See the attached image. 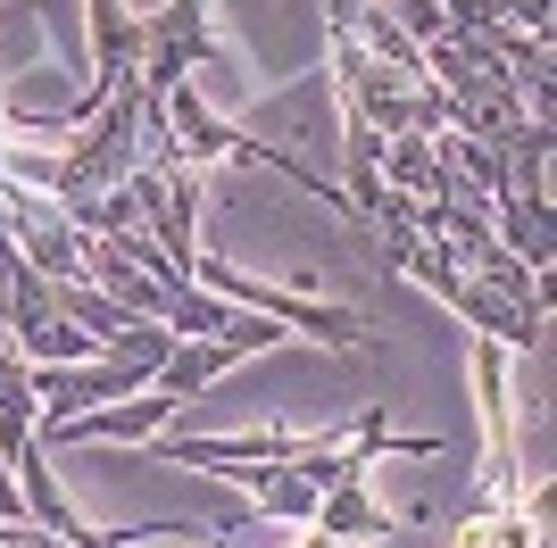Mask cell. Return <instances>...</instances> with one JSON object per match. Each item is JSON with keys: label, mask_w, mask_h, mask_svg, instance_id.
Returning a JSON list of instances; mask_svg holds the SVG:
<instances>
[{"label": "cell", "mask_w": 557, "mask_h": 548, "mask_svg": "<svg viewBox=\"0 0 557 548\" xmlns=\"http://www.w3.org/2000/svg\"><path fill=\"white\" fill-rule=\"evenodd\" d=\"M184 283H200V291H225L242 299L250 316H275L283 333H308V341H333V349H367L374 341V324L358 316V308H333V299H300V291H283V283H258V274H233L225 258H191Z\"/></svg>", "instance_id": "obj_1"}, {"label": "cell", "mask_w": 557, "mask_h": 548, "mask_svg": "<svg viewBox=\"0 0 557 548\" xmlns=\"http://www.w3.org/2000/svg\"><path fill=\"white\" fill-rule=\"evenodd\" d=\"M474 399H483V490L466 507V524L483 515H508L524 507V474H516V399H508V349L499 341H474Z\"/></svg>", "instance_id": "obj_2"}, {"label": "cell", "mask_w": 557, "mask_h": 548, "mask_svg": "<svg viewBox=\"0 0 557 548\" xmlns=\"http://www.w3.org/2000/svg\"><path fill=\"white\" fill-rule=\"evenodd\" d=\"M134 34H141V50H134L141 91H175V84H191V67L233 59V50L216 42V25H209V0H166V9L134 17Z\"/></svg>", "instance_id": "obj_3"}, {"label": "cell", "mask_w": 557, "mask_h": 548, "mask_svg": "<svg viewBox=\"0 0 557 548\" xmlns=\"http://www.w3.org/2000/svg\"><path fill=\"white\" fill-rule=\"evenodd\" d=\"M275 341H292V333H283L275 316H242L233 333H209V341H175V349H166V365L150 374V390L184 408V399H200V390H209L216 374H225V365L258 358V349H275Z\"/></svg>", "instance_id": "obj_4"}, {"label": "cell", "mask_w": 557, "mask_h": 548, "mask_svg": "<svg viewBox=\"0 0 557 548\" xmlns=\"http://www.w3.org/2000/svg\"><path fill=\"white\" fill-rule=\"evenodd\" d=\"M424 524H433L424 507L392 515V507L367 490V474H358V482H342V490H325V507H317L308 532H325V540H408V532H424Z\"/></svg>", "instance_id": "obj_5"}, {"label": "cell", "mask_w": 557, "mask_h": 548, "mask_svg": "<svg viewBox=\"0 0 557 548\" xmlns=\"http://www.w3.org/2000/svg\"><path fill=\"white\" fill-rule=\"evenodd\" d=\"M374 175H383V191H399V200H442L449 191V159L433 134H392L383 141V159H374Z\"/></svg>", "instance_id": "obj_6"}, {"label": "cell", "mask_w": 557, "mask_h": 548, "mask_svg": "<svg viewBox=\"0 0 557 548\" xmlns=\"http://www.w3.org/2000/svg\"><path fill=\"white\" fill-rule=\"evenodd\" d=\"M0 548H75V540H59L42 524H0Z\"/></svg>", "instance_id": "obj_7"}]
</instances>
